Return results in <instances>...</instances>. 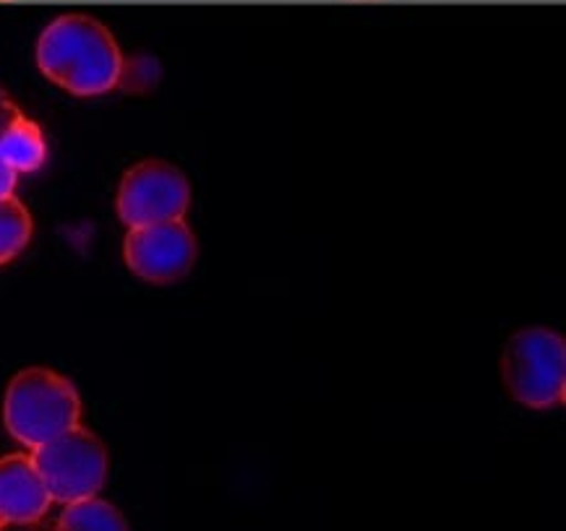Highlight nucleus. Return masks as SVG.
<instances>
[{"label": "nucleus", "mask_w": 566, "mask_h": 531, "mask_svg": "<svg viewBox=\"0 0 566 531\" xmlns=\"http://www.w3.org/2000/svg\"><path fill=\"white\" fill-rule=\"evenodd\" d=\"M38 65L61 89L94 97L118 86L126 63L107 26L82 13H69L40 34Z\"/></svg>", "instance_id": "obj_1"}, {"label": "nucleus", "mask_w": 566, "mask_h": 531, "mask_svg": "<svg viewBox=\"0 0 566 531\" xmlns=\"http://www.w3.org/2000/svg\"><path fill=\"white\" fill-rule=\"evenodd\" d=\"M82 417V399L69 378L48 368H27L11 378L3 420L19 443L38 448L69 433Z\"/></svg>", "instance_id": "obj_2"}, {"label": "nucleus", "mask_w": 566, "mask_h": 531, "mask_svg": "<svg viewBox=\"0 0 566 531\" xmlns=\"http://www.w3.org/2000/svg\"><path fill=\"white\" fill-rule=\"evenodd\" d=\"M504 383L520 404L551 410L564 404L566 344L562 333L533 326L506 341L502 360Z\"/></svg>", "instance_id": "obj_3"}, {"label": "nucleus", "mask_w": 566, "mask_h": 531, "mask_svg": "<svg viewBox=\"0 0 566 531\" xmlns=\"http://www.w3.org/2000/svg\"><path fill=\"white\" fill-rule=\"evenodd\" d=\"M32 461L50 498L57 503L92 498L103 490L107 479V450L103 440L78 425L34 448Z\"/></svg>", "instance_id": "obj_4"}, {"label": "nucleus", "mask_w": 566, "mask_h": 531, "mask_svg": "<svg viewBox=\"0 0 566 531\" xmlns=\"http://www.w3.org/2000/svg\"><path fill=\"white\" fill-rule=\"evenodd\" d=\"M191 206V185L176 164L147 159L123 174L118 216L128 227L184 220Z\"/></svg>", "instance_id": "obj_5"}, {"label": "nucleus", "mask_w": 566, "mask_h": 531, "mask_svg": "<svg viewBox=\"0 0 566 531\" xmlns=\"http://www.w3.org/2000/svg\"><path fill=\"white\" fill-rule=\"evenodd\" d=\"M123 256L136 276L168 285V282L184 279L193 268L196 237L184 220L130 227Z\"/></svg>", "instance_id": "obj_6"}, {"label": "nucleus", "mask_w": 566, "mask_h": 531, "mask_svg": "<svg viewBox=\"0 0 566 531\" xmlns=\"http://www.w3.org/2000/svg\"><path fill=\"white\" fill-rule=\"evenodd\" d=\"M50 498L32 456L9 454L0 458V521L3 523H38L48 513Z\"/></svg>", "instance_id": "obj_7"}, {"label": "nucleus", "mask_w": 566, "mask_h": 531, "mask_svg": "<svg viewBox=\"0 0 566 531\" xmlns=\"http://www.w3.org/2000/svg\"><path fill=\"white\" fill-rule=\"evenodd\" d=\"M0 159H3L17 174L40 170L48 159V147L38 123L21 115L11 128L0 136Z\"/></svg>", "instance_id": "obj_8"}, {"label": "nucleus", "mask_w": 566, "mask_h": 531, "mask_svg": "<svg viewBox=\"0 0 566 531\" xmlns=\"http://www.w3.org/2000/svg\"><path fill=\"white\" fill-rule=\"evenodd\" d=\"M57 531H128V523L113 503L92 495L65 503V511L57 519Z\"/></svg>", "instance_id": "obj_9"}, {"label": "nucleus", "mask_w": 566, "mask_h": 531, "mask_svg": "<svg viewBox=\"0 0 566 531\" xmlns=\"http://www.w3.org/2000/svg\"><path fill=\"white\" fill-rule=\"evenodd\" d=\"M32 216L13 195L0 199V264H9L32 240Z\"/></svg>", "instance_id": "obj_10"}, {"label": "nucleus", "mask_w": 566, "mask_h": 531, "mask_svg": "<svg viewBox=\"0 0 566 531\" xmlns=\"http://www.w3.org/2000/svg\"><path fill=\"white\" fill-rule=\"evenodd\" d=\"M19 118H21V110L13 105V99L9 97V94L0 89V136H3L6 130H9Z\"/></svg>", "instance_id": "obj_11"}, {"label": "nucleus", "mask_w": 566, "mask_h": 531, "mask_svg": "<svg viewBox=\"0 0 566 531\" xmlns=\"http://www.w3.org/2000/svg\"><path fill=\"white\" fill-rule=\"evenodd\" d=\"M13 188H17V172H13L11 167L0 159V199L13 195Z\"/></svg>", "instance_id": "obj_12"}, {"label": "nucleus", "mask_w": 566, "mask_h": 531, "mask_svg": "<svg viewBox=\"0 0 566 531\" xmlns=\"http://www.w3.org/2000/svg\"><path fill=\"white\" fill-rule=\"evenodd\" d=\"M0 527H3V521H0Z\"/></svg>", "instance_id": "obj_13"}]
</instances>
